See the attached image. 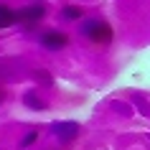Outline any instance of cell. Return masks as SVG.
I'll return each mask as SVG.
<instances>
[{"mask_svg":"<svg viewBox=\"0 0 150 150\" xmlns=\"http://www.w3.org/2000/svg\"><path fill=\"white\" fill-rule=\"evenodd\" d=\"M36 140H38V132H36V130H31V132H25V137L23 140H21V148H31V145H36Z\"/></svg>","mask_w":150,"mask_h":150,"instance_id":"9c48e42d","label":"cell"},{"mask_svg":"<svg viewBox=\"0 0 150 150\" xmlns=\"http://www.w3.org/2000/svg\"><path fill=\"white\" fill-rule=\"evenodd\" d=\"M5 102V92H3V89H0V104Z\"/></svg>","mask_w":150,"mask_h":150,"instance_id":"30bf717a","label":"cell"},{"mask_svg":"<svg viewBox=\"0 0 150 150\" xmlns=\"http://www.w3.org/2000/svg\"><path fill=\"white\" fill-rule=\"evenodd\" d=\"M79 33L87 41H92V43H110V41L115 38L112 25L107 23V21H102V18H89V21H84L81 28H79Z\"/></svg>","mask_w":150,"mask_h":150,"instance_id":"6da1fadb","label":"cell"},{"mask_svg":"<svg viewBox=\"0 0 150 150\" xmlns=\"http://www.w3.org/2000/svg\"><path fill=\"white\" fill-rule=\"evenodd\" d=\"M23 104H25V107H28V110H38V112L48 110V102H46V99H41V97L36 94L33 89H31V92H25V94H23Z\"/></svg>","mask_w":150,"mask_h":150,"instance_id":"5b68a950","label":"cell"},{"mask_svg":"<svg viewBox=\"0 0 150 150\" xmlns=\"http://www.w3.org/2000/svg\"><path fill=\"white\" fill-rule=\"evenodd\" d=\"M81 16H84L81 5H74V3H71V5H64L61 8V18L64 21H79Z\"/></svg>","mask_w":150,"mask_h":150,"instance_id":"52a82bcc","label":"cell"},{"mask_svg":"<svg viewBox=\"0 0 150 150\" xmlns=\"http://www.w3.org/2000/svg\"><path fill=\"white\" fill-rule=\"evenodd\" d=\"M51 132L56 135V140L61 142V145H69L79 137L81 127L76 122H51Z\"/></svg>","mask_w":150,"mask_h":150,"instance_id":"7a4b0ae2","label":"cell"},{"mask_svg":"<svg viewBox=\"0 0 150 150\" xmlns=\"http://www.w3.org/2000/svg\"><path fill=\"white\" fill-rule=\"evenodd\" d=\"M41 46L46 48V51H61V48H66V43H69V36L64 31H56V28H51V31H43L38 36Z\"/></svg>","mask_w":150,"mask_h":150,"instance_id":"3957f363","label":"cell"},{"mask_svg":"<svg viewBox=\"0 0 150 150\" xmlns=\"http://www.w3.org/2000/svg\"><path fill=\"white\" fill-rule=\"evenodd\" d=\"M13 23H18V13L8 5H0V28H8Z\"/></svg>","mask_w":150,"mask_h":150,"instance_id":"8992f818","label":"cell"},{"mask_svg":"<svg viewBox=\"0 0 150 150\" xmlns=\"http://www.w3.org/2000/svg\"><path fill=\"white\" fill-rule=\"evenodd\" d=\"M31 76L38 81L41 87H54V76H51L46 69H36V71H31Z\"/></svg>","mask_w":150,"mask_h":150,"instance_id":"ba28073f","label":"cell"},{"mask_svg":"<svg viewBox=\"0 0 150 150\" xmlns=\"http://www.w3.org/2000/svg\"><path fill=\"white\" fill-rule=\"evenodd\" d=\"M16 13H18V23L31 25V23H38L41 18L46 16V5H41V3H33V5H25V8L16 10Z\"/></svg>","mask_w":150,"mask_h":150,"instance_id":"277c9868","label":"cell"},{"mask_svg":"<svg viewBox=\"0 0 150 150\" xmlns=\"http://www.w3.org/2000/svg\"><path fill=\"white\" fill-rule=\"evenodd\" d=\"M148 140H150V135H148Z\"/></svg>","mask_w":150,"mask_h":150,"instance_id":"8fae6325","label":"cell"}]
</instances>
